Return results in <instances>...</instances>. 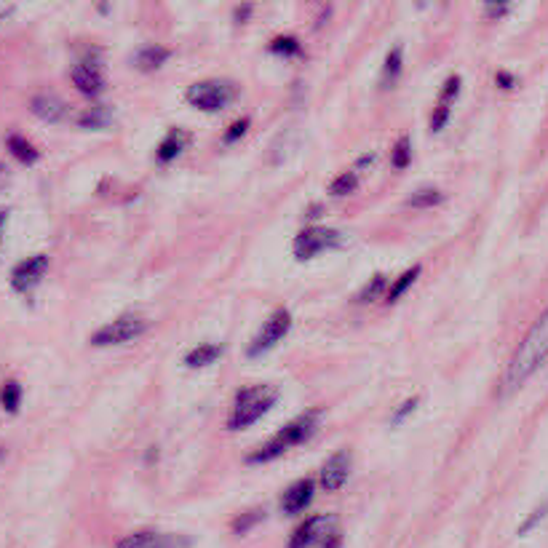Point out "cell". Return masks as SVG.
<instances>
[{"mask_svg":"<svg viewBox=\"0 0 548 548\" xmlns=\"http://www.w3.org/2000/svg\"><path fill=\"white\" fill-rule=\"evenodd\" d=\"M548 359V311L540 316L524 335V340L516 348L514 359L508 361L506 372L500 377L498 396H511L530 380L540 369V364Z\"/></svg>","mask_w":548,"mask_h":548,"instance_id":"1","label":"cell"},{"mask_svg":"<svg viewBox=\"0 0 548 548\" xmlns=\"http://www.w3.org/2000/svg\"><path fill=\"white\" fill-rule=\"evenodd\" d=\"M324 418L321 409H311V412H303L300 418H295L292 423L281 428L279 434L273 436L270 442H265L257 452H252L246 463H268V460L279 458L281 452H287L289 447H297V444L308 442L316 431H319V423Z\"/></svg>","mask_w":548,"mask_h":548,"instance_id":"2","label":"cell"},{"mask_svg":"<svg viewBox=\"0 0 548 548\" xmlns=\"http://www.w3.org/2000/svg\"><path fill=\"white\" fill-rule=\"evenodd\" d=\"M276 401H279V388H273V385H249V388H241L236 393V401H233L228 428L230 431H244V428L254 426L257 420L268 415Z\"/></svg>","mask_w":548,"mask_h":548,"instance_id":"3","label":"cell"},{"mask_svg":"<svg viewBox=\"0 0 548 548\" xmlns=\"http://www.w3.org/2000/svg\"><path fill=\"white\" fill-rule=\"evenodd\" d=\"M238 89L236 83L230 81H201L193 83L188 91H185V99L190 105L201 110V113H220L225 107L236 99Z\"/></svg>","mask_w":548,"mask_h":548,"instance_id":"4","label":"cell"},{"mask_svg":"<svg viewBox=\"0 0 548 548\" xmlns=\"http://www.w3.org/2000/svg\"><path fill=\"white\" fill-rule=\"evenodd\" d=\"M145 329H148V321L142 319V316H137V313H126V316H118V319H113L102 329H97V332L91 335V345H97V348H110V345L131 343V340L140 337Z\"/></svg>","mask_w":548,"mask_h":548,"instance_id":"5","label":"cell"},{"mask_svg":"<svg viewBox=\"0 0 548 548\" xmlns=\"http://www.w3.org/2000/svg\"><path fill=\"white\" fill-rule=\"evenodd\" d=\"M289 329H292V313H289L287 308H279V311L273 313V316L262 324L260 335L254 337L252 345L246 348V356H249V359L265 356L270 348H276V345L287 337Z\"/></svg>","mask_w":548,"mask_h":548,"instance_id":"6","label":"cell"},{"mask_svg":"<svg viewBox=\"0 0 548 548\" xmlns=\"http://www.w3.org/2000/svg\"><path fill=\"white\" fill-rule=\"evenodd\" d=\"M340 244V233L332 228H305L300 236L295 238V244H292V252L300 262H308L313 257H319L321 252H327V249H335Z\"/></svg>","mask_w":548,"mask_h":548,"instance_id":"7","label":"cell"},{"mask_svg":"<svg viewBox=\"0 0 548 548\" xmlns=\"http://www.w3.org/2000/svg\"><path fill=\"white\" fill-rule=\"evenodd\" d=\"M337 532V519L329 514L321 516H311V519H305L300 527L295 530V535L289 538L287 548H321V543L329 538V535H335Z\"/></svg>","mask_w":548,"mask_h":548,"instance_id":"8","label":"cell"},{"mask_svg":"<svg viewBox=\"0 0 548 548\" xmlns=\"http://www.w3.org/2000/svg\"><path fill=\"white\" fill-rule=\"evenodd\" d=\"M46 270H49V257L46 254H33V257H27V260H22L17 268L11 270V287L27 295L30 289L41 284Z\"/></svg>","mask_w":548,"mask_h":548,"instance_id":"9","label":"cell"},{"mask_svg":"<svg viewBox=\"0 0 548 548\" xmlns=\"http://www.w3.org/2000/svg\"><path fill=\"white\" fill-rule=\"evenodd\" d=\"M348 474H351V452L340 450L335 452L332 458L321 466L319 484L324 492H337L348 482Z\"/></svg>","mask_w":548,"mask_h":548,"instance_id":"10","label":"cell"},{"mask_svg":"<svg viewBox=\"0 0 548 548\" xmlns=\"http://www.w3.org/2000/svg\"><path fill=\"white\" fill-rule=\"evenodd\" d=\"M460 94V78L458 75H450L447 78V83H444L442 94H439V102H436L434 107V115H431V131L434 134H439V131L447 126V121H450V113H452V102L458 99Z\"/></svg>","mask_w":548,"mask_h":548,"instance_id":"11","label":"cell"},{"mask_svg":"<svg viewBox=\"0 0 548 548\" xmlns=\"http://www.w3.org/2000/svg\"><path fill=\"white\" fill-rule=\"evenodd\" d=\"M313 495H316V482L313 479H300L297 484H292L287 492H284V498H281V511L287 516H295L300 511L311 506Z\"/></svg>","mask_w":548,"mask_h":548,"instance_id":"12","label":"cell"},{"mask_svg":"<svg viewBox=\"0 0 548 548\" xmlns=\"http://www.w3.org/2000/svg\"><path fill=\"white\" fill-rule=\"evenodd\" d=\"M73 86L81 91L83 97H97L105 89V78L99 73L97 65H91V62H78L73 67Z\"/></svg>","mask_w":548,"mask_h":548,"instance_id":"13","label":"cell"},{"mask_svg":"<svg viewBox=\"0 0 548 548\" xmlns=\"http://www.w3.org/2000/svg\"><path fill=\"white\" fill-rule=\"evenodd\" d=\"M30 110L46 123H62L67 118V105L59 97H54V94H41V97H35Z\"/></svg>","mask_w":548,"mask_h":548,"instance_id":"14","label":"cell"},{"mask_svg":"<svg viewBox=\"0 0 548 548\" xmlns=\"http://www.w3.org/2000/svg\"><path fill=\"white\" fill-rule=\"evenodd\" d=\"M169 57H172V51L164 49V46H142L134 54V67L142 73H156L169 62Z\"/></svg>","mask_w":548,"mask_h":548,"instance_id":"15","label":"cell"},{"mask_svg":"<svg viewBox=\"0 0 548 548\" xmlns=\"http://www.w3.org/2000/svg\"><path fill=\"white\" fill-rule=\"evenodd\" d=\"M188 142H190V137H188V134H185V131H182V129H172V131H169V134H166V140L161 142V145H158L156 158H158V161H161V164H169V161H174V158L180 156L182 150L188 148Z\"/></svg>","mask_w":548,"mask_h":548,"instance_id":"16","label":"cell"},{"mask_svg":"<svg viewBox=\"0 0 548 548\" xmlns=\"http://www.w3.org/2000/svg\"><path fill=\"white\" fill-rule=\"evenodd\" d=\"M6 148L11 150V156L17 158L19 164H25V166H33L35 161L41 158L38 148H35L33 142L27 140V137H22V134H9V137H6Z\"/></svg>","mask_w":548,"mask_h":548,"instance_id":"17","label":"cell"},{"mask_svg":"<svg viewBox=\"0 0 548 548\" xmlns=\"http://www.w3.org/2000/svg\"><path fill=\"white\" fill-rule=\"evenodd\" d=\"M222 356V345L217 343H206V345H198V348H193V351L185 356V367L190 369H201V367H209V364H214V361Z\"/></svg>","mask_w":548,"mask_h":548,"instance_id":"18","label":"cell"},{"mask_svg":"<svg viewBox=\"0 0 548 548\" xmlns=\"http://www.w3.org/2000/svg\"><path fill=\"white\" fill-rule=\"evenodd\" d=\"M110 123H113V110H110L107 105L89 107V110L78 118V126L86 131H102L107 129Z\"/></svg>","mask_w":548,"mask_h":548,"instance_id":"19","label":"cell"},{"mask_svg":"<svg viewBox=\"0 0 548 548\" xmlns=\"http://www.w3.org/2000/svg\"><path fill=\"white\" fill-rule=\"evenodd\" d=\"M418 276H420V265H412V268L407 270V273H401L399 279L393 281V287L388 289V295H385V300H388V303H399L401 297H404V292H407L409 287H412V284H415V281H418Z\"/></svg>","mask_w":548,"mask_h":548,"instance_id":"20","label":"cell"},{"mask_svg":"<svg viewBox=\"0 0 548 548\" xmlns=\"http://www.w3.org/2000/svg\"><path fill=\"white\" fill-rule=\"evenodd\" d=\"M442 201L444 193L436 188H423L409 196V206H412V209H431V206H439Z\"/></svg>","mask_w":548,"mask_h":548,"instance_id":"21","label":"cell"},{"mask_svg":"<svg viewBox=\"0 0 548 548\" xmlns=\"http://www.w3.org/2000/svg\"><path fill=\"white\" fill-rule=\"evenodd\" d=\"M383 295H388V279H385V276H372V279H369V284L361 289V295L356 297V300L364 305H369V303H375V300H380Z\"/></svg>","mask_w":548,"mask_h":548,"instance_id":"22","label":"cell"},{"mask_svg":"<svg viewBox=\"0 0 548 548\" xmlns=\"http://www.w3.org/2000/svg\"><path fill=\"white\" fill-rule=\"evenodd\" d=\"M0 404L6 412H19V404H22V385L17 380H9V383L3 385V391H0Z\"/></svg>","mask_w":548,"mask_h":548,"instance_id":"23","label":"cell"},{"mask_svg":"<svg viewBox=\"0 0 548 548\" xmlns=\"http://www.w3.org/2000/svg\"><path fill=\"white\" fill-rule=\"evenodd\" d=\"M401 62H404V46H393L388 51V57H385V67H383V78L385 83H393L401 75Z\"/></svg>","mask_w":548,"mask_h":548,"instance_id":"24","label":"cell"},{"mask_svg":"<svg viewBox=\"0 0 548 548\" xmlns=\"http://www.w3.org/2000/svg\"><path fill=\"white\" fill-rule=\"evenodd\" d=\"M356 185H359V177H356V172H345L332 180V185H329V193H332V196H351L353 190H356Z\"/></svg>","mask_w":548,"mask_h":548,"instance_id":"25","label":"cell"},{"mask_svg":"<svg viewBox=\"0 0 548 548\" xmlns=\"http://www.w3.org/2000/svg\"><path fill=\"white\" fill-rule=\"evenodd\" d=\"M409 161H412V142H409V137H401L396 145H393V156H391V164L393 169H407Z\"/></svg>","mask_w":548,"mask_h":548,"instance_id":"26","label":"cell"},{"mask_svg":"<svg viewBox=\"0 0 548 548\" xmlns=\"http://www.w3.org/2000/svg\"><path fill=\"white\" fill-rule=\"evenodd\" d=\"M153 538H156V532L153 530L131 532V535H126L123 540H118V543H115V548H150Z\"/></svg>","mask_w":548,"mask_h":548,"instance_id":"27","label":"cell"},{"mask_svg":"<svg viewBox=\"0 0 548 548\" xmlns=\"http://www.w3.org/2000/svg\"><path fill=\"white\" fill-rule=\"evenodd\" d=\"M268 51H270V54H284V57H295V54H300V43H297L295 38H289V35H281V38H276V41H270Z\"/></svg>","mask_w":548,"mask_h":548,"instance_id":"28","label":"cell"},{"mask_svg":"<svg viewBox=\"0 0 548 548\" xmlns=\"http://www.w3.org/2000/svg\"><path fill=\"white\" fill-rule=\"evenodd\" d=\"M150 548H193V540L185 538V535H158L156 532Z\"/></svg>","mask_w":548,"mask_h":548,"instance_id":"29","label":"cell"},{"mask_svg":"<svg viewBox=\"0 0 548 548\" xmlns=\"http://www.w3.org/2000/svg\"><path fill=\"white\" fill-rule=\"evenodd\" d=\"M262 519H265V511H262V508H254V511H246V514H241L236 519V522H233V530H236L238 535H244V532L249 530V527H254V524H260Z\"/></svg>","mask_w":548,"mask_h":548,"instance_id":"30","label":"cell"},{"mask_svg":"<svg viewBox=\"0 0 548 548\" xmlns=\"http://www.w3.org/2000/svg\"><path fill=\"white\" fill-rule=\"evenodd\" d=\"M246 129H249V118H238V121L233 123V126H230L228 131H225V137H222V142H225V145H233V142H238V140H241V137H244Z\"/></svg>","mask_w":548,"mask_h":548,"instance_id":"31","label":"cell"},{"mask_svg":"<svg viewBox=\"0 0 548 548\" xmlns=\"http://www.w3.org/2000/svg\"><path fill=\"white\" fill-rule=\"evenodd\" d=\"M415 407H418V399H415V396L404 401V404H399V407H396V412L391 415V426H399L401 420H407L409 415L415 412Z\"/></svg>","mask_w":548,"mask_h":548,"instance_id":"32","label":"cell"},{"mask_svg":"<svg viewBox=\"0 0 548 548\" xmlns=\"http://www.w3.org/2000/svg\"><path fill=\"white\" fill-rule=\"evenodd\" d=\"M546 514H548V500H546V503H543V506L535 508V511H532V516H527V522H524L522 527H519V535H527V532H530V530H535V524L543 522V519H546Z\"/></svg>","mask_w":548,"mask_h":548,"instance_id":"33","label":"cell"},{"mask_svg":"<svg viewBox=\"0 0 548 548\" xmlns=\"http://www.w3.org/2000/svg\"><path fill=\"white\" fill-rule=\"evenodd\" d=\"M508 11H511V6H506V3H503V6H484V14L492 19H500L503 14H508Z\"/></svg>","mask_w":548,"mask_h":548,"instance_id":"34","label":"cell"},{"mask_svg":"<svg viewBox=\"0 0 548 548\" xmlns=\"http://www.w3.org/2000/svg\"><path fill=\"white\" fill-rule=\"evenodd\" d=\"M9 180H11L9 166H6V164H0V190H3V188H6V185H9Z\"/></svg>","mask_w":548,"mask_h":548,"instance_id":"35","label":"cell"},{"mask_svg":"<svg viewBox=\"0 0 548 548\" xmlns=\"http://www.w3.org/2000/svg\"><path fill=\"white\" fill-rule=\"evenodd\" d=\"M249 14H252V6H238V9H236V19H238V22H244V19L249 17Z\"/></svg>","mask_w":548,"mask_h":548,"instance_id":"36","label":"cell"},{"mask_svg":"<svg viewBox=\"0 0 548 548\" xmlns=\"http://www.w3.org/2000/svg\"><path fill=\"white\" fill-rule=\"evenodd\" d=\"M6 222H9V212L0 209V244H3V230H6Z\"/></svg>","mask_w":548,"mask_h":548,"instance_id":"37","label":"cell"},{"mask_svg":"<svg viewBox=\"0 0 548 548\" xmlns=\"http://www.w3.org/2000/svg\"><path fill=\"white\" fill-rule=\"evenodd\" d=\"M14 11H17L14 6H6V9H0V25H3V22H6V19H9Z\"/></svg>","mask_w":548,"mask_h":548,"instance_id":"38","label":"cell"},{"mask_svg":"<svg viewBox=\"0 0 548 548\" xmlns=\"http://www.w3.org/2000/svg\"><path fill=\"white\" fill-rule=\"evenodd\" d=\"M0 460H3V450H0Z\"/></svg>","mask_w":548,"mask_h":548,"instance_id":"39","label":"cell"}]
</instances>
